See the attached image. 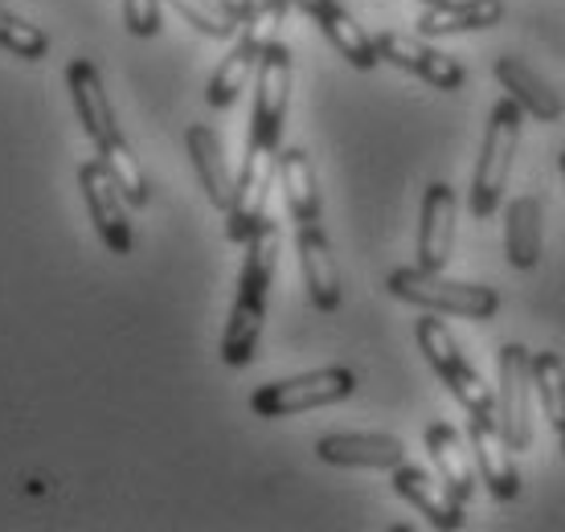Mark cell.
I'll return each mask as SVG.
<instances>
[{"instance_id": "30bf717a", "label": "cell", "mask_w": 565, "mask_h": 532, "mask_svg": "<svg viewBox=\"0 0 565 532\" xmlns=\"http://www.w3.org/2000/svg\"><path fill=\"white\" fill-rule=\"evenodd\" d=\"M78 184H83L90 222L99 230V238L107 242V251L119 254V258H128V254L136 251V234H131V222H128V196L119 193V184H115L111 172L99 164V156L86 160L83 169H78Z\"/></svg>"}, {"instance_id": "f1b7e54d", "label": "cell", "mask_w": 565, "mask_h": 532, "mask_svg": "<svg viewBox=\"0 0 565 532\" xmlns=\"http://www.w3.org/2000/svg\"><path fill=\"white\" fill-rule=\"evenodd\" d=\"M124 25L136 38H156L160 33V0H124Z\"/></svg>"}, {"instance_id": "e0dca14e", "label": "cell", "mask_w": 565, "mask_h": 532, "mask_svg": "<svg viewBox=\"0 0 565 532\" xmlns=\"http://www.w3.org/2000/svg\"><path fill=\"white\" fill-rule=\"evenodd\" d=\"M316 455L332 467H377L394 471L406 462V443L394 435H324L316 443Z\"/></svg>"}, {"instance_id": "5bb4252c", "label": "cell", "mask_w": 565, "mask_h": 532, "mask_svg": "<svg viewBox=\"0 0 565 532\" xmlns=\"http://www.w3.org/2000/svg\"><path fill=\"white\" fill-rule=\"evenodd\" d=\"M394 491L402 500H411L418 512H423L435 529H459L463 524V500L455 496L447 483L423 467H411V462H397L394 467Z\"/></svg>"}, {"instance_id": "603a6c76", "label": "cell", "mask_w": 565, "mask_h": 532, "mask_svg": "<svg viewBox=\"0 0 565 532\" xmlns=\"http://www.w3.org/2000/svg\"><path fill=\"white\" fill-rule=\"evenodd\" d=\"M279 184L287 196V210L296 225L320 222V189H316V169L303 148H279Z\"/></svg>"}, {"instance_id": "4316f807", "label": "cell", "mask_w": 565, "mask_h": 532, "mask_svg": "<svg viewBox=\"0 0 565 532\" xmlns=\"http://www.w3.org/2000/svg\"><path fill=\"white\" fill-rule=\"evenodd\" d=\"M169 4L189 21V25L201 29L205 38H234V33H238V21H234L217 0H169Z\"/></svg>"}, {"instance_id": "6da1fadb", "label": "cell", "mask_w": 565, "mask_h": 532, "mask_svg": "<svg viewBox=\"0 0 565 532\" xmlns=\"http://www.w3.org/2000/svg\"><path fill=\"white\" fill-rule=\"evenodd\" d=\"M275 266H279V225L263 222L258 234L246 242V263H242L238 295H234V308H230L226 332H222V361L230 369L255 361L258 337H263V323H267V299L270 283H275Z\"/></svg>"}, {"instance_id": "7a4b0ae2", "label": "cell", "mask_w": 565, "mask_h": 532, "mask_svg": "<svg viewBox=\"0 0 565 532\" xmlns=\"http://www.w3.org/2000/svg\"><path fill=\"white\" fill-rule=\"evenodd\" d=\"M287 9H291V0H255L250 17L238 25L242 29L238 45L222 57V66H217V71H213V78H210V91H205L210 107L226 111L230 103L242 95V86L255 78L263 54L279 42V29H282V17H287Z\"/></svg>"}, {"instance_id": "cb8c5ba5", "label": "cell", "mask_w": 565, "mask_h": 532, "mask_svg": "<svg viewBox=\"0 0 565 532\" xmlns=\"http://www.w3.org/2000/svg\"><path fill=\"white\" fill-rule=\"evenodd\" d=\"M504 254L516 270H533L541 263V201L516 196L504 213Z\"/></svg>"}, {"instance_id": "83f0119b", "label": "cell", "mask_w": 565, "mask_h": 532, "mask_svg": "<svg viewBox=\"0 0 565 532\" xmlns=\"http://www.w3.org/2000/svg\"><path fill=\"white\" fill-rule=\"evenodd\" d=\"M0 45H4V50H13L17 57H29V62H38V57H45V50H50V38H45L38 25L21 21L17 13L0 9Z\"/></svg>"}, {"instance_id": "9c48e42d", "label": "cell", "mask_w": 565, "mask_h": 532, "mask_svg": "<svg viewBox=\"0 0 565 532\" xmlns=\"http://www.w3.org/2000/svg\"><path fill=\"white\" fill-rule=\"evenodd\" d=\"M291 74H296L291 50L275 42L255 71V115H250V140L246 143L279 152L282 119H287V103H291Z\"/></svg>"}, {"instance_id": "1f68e13d", "label": "cell", "mask_w": 565, "mask_h": 532, "mask_svg": "<svg viewBox=\"0 0 565 532\" xmlns=\"http://www.w3.org/2000/svg\"><path fill=\"white\" fill-rule=\"evenodd\" d=\"M557 164H562V177H565V152H562V160H557Z\"/></svg>"}, {"instance_id": "d6a6232c", "label": "cell", "mask_w": 565, "mask_h": 532, "mask_svg": "<svg viewBox=\"0 0 565 532\" xmlns=\"http://www.w3.org/2000/svg\"><path fill=\"white\" fill-rule=\"evenodd\" d=\"M557 438H562V455H565V430H562V435H557Z\"/></svg>"}, {"instance_id": "8fae6325", "label": "cell", "mask_w": 565, "mask_h": 532, "mask_svg": "<svg viewBox=\"0 0 565 532\" xmlns=\"http://www.w3.org/2000/svg\"><path fill=\"white\" fill-rule=\"evenodd\" d=\"M373 42H377L382 62H394V66H402V71L418 74V78L430 83L435 91H463L467 71L455 62V57L438 54L435 45L418 42V38H406V33H390V29L377 33Z\"/></svg>"}, {"instance_id": "5b68a950", "label": "cell", "mask_w": 565, "mask_h": 532, "mask_svg": "<svg viewBox=\"0 0 565 532\" xmlns=\"http://www.w3.org/2000/svg\"><path fill=\"white\" fill-rule=\"evenodd\" d=\"M418 344H423V357L430 361L443 385L455 393V402L467 409V418H488L495 422V393L492 385H483V377L467 364V357L455 344L451 328L443 320H435V311L418 320Z\"/></svg>"}, {"instance_id": "d6986e66", "label": "cell", "mask_w": 565, "mask_h": 532, "mask_svg": "<svg viewBox=\"0 0 565 532\" xmlns=\"http://www.w3.org/2000/svg\"><path fill=\"white\" fill-rule=\"evenodd\" d=\"M426 450L435 459V476L467 504L476 496V462H471V450L463 447V435L447 422H430L426 426Z\"/></svg>"}, {"instance_id": "9a60e30c", "label": "cell", "mask_w": 565, "mask_h": 532, "mask_svg": "<svg viewBox=\"0 0 565 532\" xmlns=\"http://www.w3.org/2000/svg\"><path fill=\"white\" fill-rule=\"evenodd\" d=\"M299 270H303V287H308L311 304L320 311H337L340 308V270H337V254H332V242L328 234L316 225H299Z\"/></svg>"}, {"instance_id": "ba28073f", "label": "cell", "mask_w": 565, "mask_h": 532, "mask_svg": "<svg viewBox=\"0 0 565 532\" xmlns=\"http://www.w3.org/2000/svg\"><path fill=\"white\" fill-rule=\"evenodd\" d=\"M275 177H279V152L246 143V160L234 181V201L226 210V238L234 246H246L258 234V225L267 222V196Z\"/></svg>"}, {"instance_id": "7402d4cb", "label": "cell", "mask_w": 565, "mask_h": 532, "mask_svg": "<svg viewBox=\"0 0 565 532\" xmlns=\"http://www.w3.org/2000/svg\"><path fill=\"white\" fill-rule=\"evenodd\" d=\"M311 21L320 25V33H324L328 42L337 45V54L349 62V66H356V71H373L377 62H382V54H377V42L369 38L365 29L356 25V17L340 4V0H324L316 13H311Z\"/></svg>"}, {"instance_id": "484cf974", "label": "cell", "mask_w": 565, "mask_h": 532, "mask_svg": "<svg viewBox=\"0 0 565 532\" xmlns=\"http://www.w3.org/2000/svg\"><path fill=\"white\" fill-rule=\"evenodd\" d=\"M533 390H537L541 414L562 435L565 430V361L557 352H537L533 357Z\"/></svg>"}, {"instance_id": "8992f818", "label": "cell", "mask_w": 565, "mask_h": 532, "mask_svg": "<svg viewBox=\"0 0 565 532\" xmlns=\"http://www.w3.org/2000/svg\"><path fill=\"white\" fill-rule=\"evenodd\" d=\"M353 369L332 364V369H316V373H303V377L258 385L255 397H250V409H255L258 418H296V414H308V409L337 406L344 397H353Z\"/></svg>"}, {"instance_id": "3957f363", "label": "cell", "mask_w": 565, "mask_h": 532, "mask_svg": "<svg viewBox=\"0 0 565 532\" xmlns=\"http://www.w3.org/2000/svg\"><path fill=\"white\" fill-rule=\"evenodd\" d=\"M390 295L418 304L426 311H443V316H463V320H492L500 311V295L483 283H459L447 279L443 270H426V266H402L385 279Z\"/></svg>"}, {"instance_id": "7c38bea8", "label": "cell", "mask_w": 565, "mask_h": 532, "mask_svg": "<svg viewBox=\"0 0 565 532\" xmlns=\"http://www.w3.org/2000/svg\"><path fill=\"white\" fill-rule=\"evenodd\" d=\"M467 438H471V455H476V471L483 476L488 491L495 500H516L521 496V471L512 462L509 438L500 435V422L471 418L467 422Z\"/></svg>"}, {"instance_id": "52a82bcc", "label": "cell", "mask_w": 565, "mask_h": 532, "mask_svg": "<svg viewBox=\"0 0 565 532\" xmlns=\"http://www.w3.org/2000/svg\"><path fill=\"white\" fill-rule=\"evenodd\" d=\"M500 393H495V422L509 438L512 455L533 447V352L524 344H504L495 357Z\"/></svg>"}, {"instance_id": "4dcf8cb0", "label": "cell", "mask_w": 565, "mask_h": 532, "mask_svg": "<svg viewBox=\"0 0 565 532\" xmlns=\"http://www.w3.org/2000/svg\"><path fill=\"white\" fill-rule=\"evenodd\" d=\"M291 4H296V9H303V13H316V9H320V4H324V0H291Z\"/></svg>"}, {"instance_id": "d4e9b609", "label": "cell", "mask_w": 565, "mask_h": 532, "mask_svg": "<svg viewBox=\"0 0 565 532\" xmlns=\"http://www.w3.org/2000/svg\"><path fill=\"white\" fill-rule=\"evenodd\" d=\"M99 148V164L111 172V181L119 184V193L128 196V205H148V177H143L140 160L131 152V143L115 131L111 140L95 143Z\"/></svg>"}, {"instance_id": "ffe728a7", "label": "cell", "mask_w": 565, "mask_h": 532, "mask_svg": "<svg viewBox=\"0 0 565 532\" xmlns=\"http://www.w3.org/2000/svg\"><path fill=\"white\" fill-rule=\"evenodd\" d=\"M189 160H193V172H198L201 189L210 196V205L226 213L230 201H234V177H230V164H226V152H222V140H217V131L205 124H193L189 127Z\"/></svg>"}, {"instance_id": "ac0fdd59", "label": "cell", "mask_w": 565, "mask_h": 532, "mask_svg": "<svg viewBox=\"0 0 565 532\" xmlns=\"http://www.w3.org/2000/svg\"><path fill=\"white\" fill-rule=\"evenodd\" d=\"M492 74H495V83L509 91L512 103H516L524 115H533L537 124H557L565 115L562 95H557L545 78H537V74L529 71L521 57H495Z\"/></svg>"}, {"instance_id": "2e32d148", "label": "cell", "mask_w": 565, "mask_h": 532, "mask_svg": "<svg viewBox=\"0 0 565 532\" xmlns=\"http://www.w3.org/2000/svg\"><path fill=\"white\" fill-rule=\"evenodd\" d=\"M66 83H71V98H74V111L83 119V131L95 143L111 140L115 131V111H111V98H107V86H103V74L90 57H74L66 66Z\"/></svg>"}, {"instance_id": "f546056e", "label": "cell", "mask_w": 565, "mask_h": 532, "mask_svg": "<svg viewBox=\"0 0 565 532\" xmlns=\"http://www.w3.org/2000/svg\"><path fill=\"white\" fill-rule=\"evenodd\" d=\"M217 4H222V9H226L230 17H234V21H246V17H250V9H255V0H217Z\"/></svg>"}, {"instance_id": "4fadbf2b", "label": "cell", "mask_w": 565, "mask_h": 532, "mask_svg": "<svg viewBox=\"0 0 565 532\" xmlns=\"http://www.w3.org/2000/svg\"><path fill=\"white\" fill-rule=\"evenodd\" d=\"M455 217H459V201H455L451 184L435 181L423 196V225H418V266L426 270H443L451 263L455 251Z\"/></svg>"}, {"instance_id": "44dd1931", "label": "cell", "mask_w": 565, "mask_h": 532, "mask_svg": "<svg viewBox=\"0 0 565 532\" xmlns=\"http://www.w3.org/2000/svg\"><path fill=\"white\" fill-rule=\"evenodd\" d=\"M504 21V0H443L426 4L418 17L423 38H451V33H471V29H492Z\"/></svg>"}, {"instance_id": "277c9868", "label": "cell", "mask_w": 565, "mask_h": 532, "mask_svg": "<svg viewBox=\"0 0 565 532\" xmlns=\"http://www.w3.org/2000/svg\"><path fill=\"white\" fill-rule=\"evenodd\" d=\"M521 119L524 111L512 98H500L488 115V136H483V152L476 164V181H471V213L476 222H492L500 213V196L509 189L512 156L521 143Z\"/></svg>"}]
</instances>
